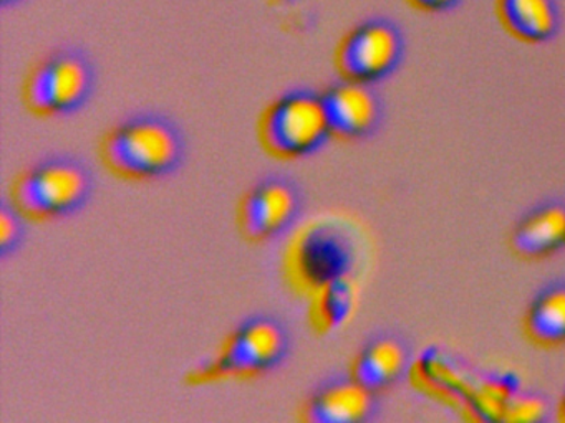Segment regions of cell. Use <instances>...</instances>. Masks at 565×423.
<instances>
[{
    "instance_id": "obj_17",
    "label": "cell",
    "mask_w": 565,
    "mask_h": 423,
    "mask_svg": "<svg viewBox=\"0 0 565 423\" xmlns=\"http://www.w3.org/2000/svg\"><path fill=\"white\" fill-rule=\"evenodd\" d=\"M355 301V284L350 276L317 288L316 319L320 329L340 326L352 313Z\"/></svg>"
},
{
    "instance_id": "obj_21",
    "label": "cell",
    "mask_w": 565,
    "mask_h": 423,
    "mask_svg": "<svg viewBox=\"0 0 565 423\" xmlns=\"http://www.w3.org/2000/svg\"><path fill=\"white\" fill-rule=\"evenodd\" d=\"M24 2V0H0V6L2 7H14L18 3Z\"/></svg>"
},
{
    "instance_id": "obj_11",
    "label": "cell",
    "mask_w": 565,
    "mask_h": 423,
    "mask_svg": "<svg viewBox=\"0 0 565 423\" xmlns=\"http://www.w3.org/2000/svg\"><path fill=\"white\" fill-rule=\"evenodd\" d=\"M409 367V350L396 334L383 333L372 337L356 354L352 376L373 392L398 382Z\"/></svg>"
},
{
    "instance_id": "obj_16",
    "label": "cell",
    "mask_w": 565,
    "mask_h": 423,
    "mask_svg": "<svg viewBox=\"0 0 565 423\" xmlns=\"http://www.w3.org/2000/svg\"><path fill=\"white\" fill-rule=\"evenodd\" d=\"M519 392V379L512 372H494L476 380L466 410L484 422H502L512 397Z\"/></svg>"
},
{
    "instance_id": "obj_19",
    "label": "cell",
    "mask_w": 565,
    "mask_h": 423,
    "mask_svg": "<svg viewBox=\"0 0 565 423\" xmlns=\"http://www.w3.org/2000/svg\"><path fill=\"white\" fill-rule=\"evenodd\" d=\"M548 405L545 399H542L537 393L521 392L519 390L508 409H505L502 422L512 423H535L542 422L547 415Z\"/></svg>"
},
{
    "instance_id": "obj_9",
    "label": "cell",
    "mask_w": 565,
    "mask_h": 423,
    "mask_svg": "<svg viewBox=\"0 0 565 423\" xmlns=\"http://www.w3.org/2000/svg\"><path fill=\"white\" fill-rule=\"evenodd\" d=\"M379 393L355 377L335 376L317 386L303 403L300 415L310 423L366 422L379 410Z\"/></svg>"
},
{
    "instance_id": "obj_6",
    "label": "cell",
    "mask_w": 565,
    "mask_h": 423,
    "mask_svg": "<svg viewBox=\"0 0 565 423\" xmlns=\"http://www.w3.org/2000/svg\"><path fill=\"white\" fill-rule=\"evenodd\" d=\"M405 56V35L393 20L373 17L350 30L335 53L342 78L375 85L392 75Z\"/></svg>"
},
{
    "instance_id": "obj_4",
    "label": "cell",
    "mask_w": 565,
    "mask_h": 423,
    "mask_svg": "<svg viewBox=\"0 0 565 423\" xmlns=\"http://www.w3.org/2000/svg\"><path fill=\"white\" fill-rule=\"evenodd\" d=\"M95 88V66L77 48H61L39 59L25 76L29 111L44 118L72 115L87 105Z\"/></svg>"
},
{
    "instance_id": "obj_12",
    "label": "cell",
    "mask_w": 565,
    "mask_h": 423,
    "mask_svg": "<svg viewBox=\"0 0 565 423\" xmlns=\"http://www.w3.org/2000/svg\"><path fill=\"white\" fill-rule=\"evenodd\" d=\"M565 245V205L547 202L521 218L511 234V247L527 260L554 254Z\"/></svg>"
},
{
    "instance_id": "obj_2",
    "label": "cell",
    "mask_w": 565,
    "mask_h": 423,
    "mask_svg": "<svg viewBox=\"0 0 565 423\" xmlns=\"http://www.w3.org/2000/svg\"><path fill=\"white\" fill-rule=\"evenodd\" d=\"M94 191V175L84 161L52 155L15 177L11 200L32 220H55L81 210Z\"/></svg>"
},
{
    "instance_id": "obj_22",
    "label": "cell",
    "mask_w": 565,
    "mask_h": 423,
    "mask_svg": "<svg viewBox=\"0 0 565 423\" xmlns=\"http://www.w3.org/2000/svg\"><path fill=\"white\" fill-rule=\"evenodd\" d=\"M558 412H561V419L565 422V393L564 397H562L561 409H558Z\"/></svg>"
},
{
    "instance_id": "obj_14",
    "label": "cell",
    "mask_w": 565,
    "mask_h": 423,
    "mask_svg": "<svg viewBox=\"0 0 565 423\" xmlns=\"http://www.w3.org/2000/svg\"><path fill=\"white\" fill-rule=\"evenodd\" d=\"M524 329L535 346L565 344V281L548 284L535 294L525 313Z\"/></svg>"
},
{
    "instance_id": "obj_5",
    "label": "cell",
    "mask_w": 565,
    "mask_h": 423,
    "mask_svg": "<svg viewBox=\"0 0 565 423\" xmlns=\"http://www.w3.org/2000/svg\"><path fill=\"white\" fill-rule=\"evenodd\" d=\"M290 349L286 324L274 316H250L227 337L198 380L250 379L282 364Z\"/></svg>"
},
{
    "instance_id": "obj_20",
    "label": "cell",
    "mask_w": 565,
    "mask_h": 423,
    "mask_svg": "<svg viewBox=\"0 0 565 423\" xmlns=\"http://www.w3.org/2000/svg\"><path fill=\"white\" fill-rule=\"evenodd\" d=\"M409 6L426 13L449 12L461 3V0H406Z\"/></svg>"
},
{
    "instance_id": "obj_18",
    "label": "cell",
    "mask_w": 565,
    "mask_h": 423,
    "mask_svg": "<svg viewBox=\"0 0 565 423\" xmlns=\"http://www.w3.org/2000/svg\"><path fill=\"white\" fill-rule=\"evenodd\" d=\"M25 215L15 207L14 202L2 200L0 204V257L8 258L15 253L24 240Z\"/></svg>"
},
{
    "instance_id": "obj_8",
    "label": "cell",
    "mask_w": 565,
    "mask_h": 423,
    "mask_svg": "<svg viewBox=\"0 0 565 423\" xmlns=\"http://www.w3.org/2000/svg\"><path fill=\"white\" fill-rule=\"evenodd\" d=\"M335 138L360 141L379 129L383 118V102L370 83L342 78L322 93Z\"/></svg>"
},
{
    "instance_id": "obj_1",
    "label": "cell",
    "mask_w": 565,
    "mask_h": 423,
    "mask_svg": "<svg viewBox=\"0 0 565 423\" xmlns=\"http://www.w3.org/2000/svg\"><path fill=\"white\" fill-rule=\"evenodd\" d=\"M186 142L177 122L158 112H140L115 124L100 142V158L111 174L151 181L183 164Z\"/></svg>"
},
{
    "instance_id": "obj_10",
    "label": "cell",
    "mask_w": 565,
    "mask_h": 423,
    "mask_svg": "<svg viewBox=\"0 0 565 423\" xmlns=\"http://www.w3.org/2000/svg\"><path fill=\"white\" fill-rule=\"evenodd\" d=\"M349 235L335 228H320L303 238L297 248V268L302 280L316 288L350 276L355 261Z\"/></svg>"
},
{
    "instance_id": "obj_13",
    "label": "cell",
    "mask_w": 565,
    "mask_h": 423,
    "mask_svg": "<svg viewBox=\"0 0 565 423\" xmlns=\"http://www.w3.org/2000/svg\"><path fill=\"white\" fill-rule=\"evenodd\" d=\"M498 19L514 39L547 43L562 26L557 0H498Z\"/></svg>"
},
{
    "instance_id": "obj_3",
    "label": "cell",
    "mask_w": 565,
    "mask_h": 423,
    "mask_svg": "<svg viewBox=\"0 0 565 423\" xmlns=\"http://www.w3.org/2000/svg\"><path fill=\"white\" fill-rule=\"evenodd\" d=\"M322 93L299 88L274 99L259 119V139L269 154L300 159L332 138Z\"/></svg>"
},
{
    "instance_id": "obj_7",
    "label": "cell",
    "mask_w": 565,
    "mask_h": 423,
    "mask_svg": "<svg viewBox=\"0 0 565 423\" xmlns=\"http://www.w3.org/2000/svg\"><path fill=\"white\" fill-rule=\"evenodd\" d=\"M302 205V191L292 178L267 175L241 198L237 227L246 240H274L296 224Z\"/></svg>"
},
{
    "instance_id": "obj_15",
    "label": "cell",
    "mask_w": 565,
    "mask_h": 423,
    "mask_svg": "<svg viewBox=\"0 0 565 423\" xmlns=\"http://www.w3.org/2000/svg\"><path fill=\"white\" fill-rule=\"evenodd\" d=\"M416 373L419 386H425L429 393L458 403H468L476 386V380L462 369L458 360L436 349L423 354Z\"/></svg>"
}]
</instances>
